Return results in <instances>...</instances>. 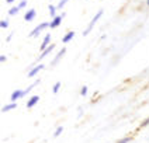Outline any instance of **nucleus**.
<instances>
[{
	"mask_svg": "<svg viewBox=\"0 0 149 143\" xmlns=\"http://www.w3.org/2000/svg\"><path fill=\"white\" fill-rule=\"evenodd\" d=\"M101 16H103V10H100L99 13H97L96 16L93 17V20L90 21V24H89V27H87V30H84V31H83V37H86L87 34L90 32V31H91V28H93V25H94L96 23H97V20H99V18H100Z\"/></svg>",
	"mask_w": 149,
	"mask_h": 143,
	"instance_id": "1",
	"label": "nucleus"
},
{
	"mask_svg": "<svg viewBox=\"0 0 149 143\" xmlns=\"http://www.w3.org/2000/svg\"><path fill=\"white\" fill-rule=\"evenodd\" d=\"M47 27H49V24H48V23H41V24L38 25V27H35L33 31L30 32V37H33V38L38 37V35H40V32H41L44 28H47Z\"/></svg>",
	"mask_w": 149,
	"mask_h": 143,
	"instance_id": "2",
	"label": "nucleus"
},
{
	"mask_svg": "<svg viewBox=\"0 0 149 143\" xmlns=\"http://www.w3.org/2000/svg\"><path fill=\"white\" fill-rule=\"evenodd\" d=\"M66 16V13H62L61 16H56L55 18H52V21L49 23V27L51 28H56V27H59L61 25V23H62V18Z\"/></svg>",
	"mask_w": 149,
	"mask_h": 143,
	"instance_id": "3",
	"label": "nucleus"
},
{
	"mask_svg": "<svg viewBox=\"0 0 149 143\" xmlns=\"http://www.w3.org/2000/svg\"><path fill=\"white\" fill-rule=\"evenodd\" d=\"M25 95V93H24V90H14V91L11 93V97H10V100H11V102H16L17 100H20L21 97H24Z\"/></svg>",
	"mask_w": 149,
	"mask_h": 143,
	"instance_id": "4",
	"label": "nucleus"
},
{
	"mask_svg": "<svg viewBox=\"0 0 149 143\" xmlns=\"http://www.w3.org/2000/svg\"><path fill=\"white\" fill-rule=\"evenodd\" d=\"M35 16H37V11L34 8H30V10H27V13L24 14V20L25 21H33L35 18Z\"/></svg>",
	"mask_w": 149,
	"mask_h": 143,
	"instance_id": "5",
	"label": "nucleus"
},
{
	"mask_svg": "<svg viewBox=\"0 0 149 143\" xmlns=\"http://www.w3.org/2000/svg\"><path fill=\"white\" fill-rule=\"evenodd\" d=\"M49 41H51V34H47L45 38H44V41H42V44H41V52H44V50L49 46Z\"/></svg>",
	"mask_w": 149,
	"mask_h": 143,
	"instance_id": "6",
	"label": "nucleus"
},
{
	"mask_svg": "<svg viewBox=\"0 0 149 143\" xmlns=\"http://www.w3.org/2000/svg\"><path fill=\"white\" fill-rule=\"evenodd\" d=\"M38 101H40V95H33L30 100L27 101V108H33Z\"/></svg>",
	"mask_w": 149,
	"mask_h": 143,
	"instance_id": "7",
	"label": "nucleus"
},
{
	"mask_svg": "<svg viewBox=\"0 0 149 143\" xmlns=\"http://www.w3.org/2000/svg\"><path fill=\"white\" fill-rule=\"evenodd\" d=\"M54 48H55V45H54V44H52V45H49V46H48L47 49L44 50V52H41V55H40V58H38V60H41V59H44L45 56H47V55H49L51 52L54 50Z\"/></svg>",
	"mask_w": 149,
	"mask_h": 143,
	"instance_id": "8",
	"label": "nucleus"
},
{
	"mask_svg": "<svg viewBox=\"0 0 149 143\" xmlns=\"http://www.w3.org/2000/svg\"><path fill=\"white\" fill-rule=\"evenodd\" d=\"M42 69H44V65H41V63H40L38 66H35L34 69H31V70L28 72V77H34V76L37 75L40 70H42Z\"/></svg>",
	"mask_w": 149,
	"mask_h": 143,
	"instance_id": "9",
	"label": "nucleus"
},
{
	"mask_svg": "<svg viewBox=\"0 0 149 143\" xmlns=\"http://www.w3.org/2000/svg\"><path fill=\"white\" fill-rule=\"evenodd\" d=\"M73 37H74V31H69V32L62 38V42H63V44H66V42H69L70 39H73Z\"/></svg>",
	"mask_w": 149,
	"mask_h": 143,
	"instance_id": "10",
	"label": "nucleus"
},
{
	"mask_svg": "<svg viewBox=\"0 0 149 143\" xmlns=\"http://www.w3.org/2000/svg\"><path fill=\"white\" fill-rule=\"evenodd\" d=\"M17 107L16 102H10V104H7V105H4L3 108H1V112H8L10 109H14Z\"/></svg>",
	"mask_w": 149,
	"mask_h": 143,
	"instance_id": "11",
	"label": "nucleus"
},
{
	"mask_svg": "<svg viewBox=\"0 0 149 143\" xmlns=\"http://www.w3.org/2000/svg\"><path fill=\"white\" fill-rule=\"evenodd\" d=\"M65 52H66V48H62V49L59 50V53L58 55H56V58L54 59V62H52V65H56V63H58V60L61 58H62V56H63V55H65Z\"/></svg>",
	"mask_w": 149,
	"mask_h": 143,
	"instance_id": "12",
	"label": "nucleus"
},
{
	"mask_svg": "<svg viewBox=\"0 0 149 143\" xmlns=\"http://www.w3.org/2000/svg\"><path fill=\"white\" fill-rule=\"evenodd\" d=\"M48 10H49V14H51V17L52 18H55L56 17V6H52V4H49V7H48Z\"/></svg>",
	"mask_w": 149,
	"mask_h": 143,
	"instance_id": "13",
	"label": "nucleus"
},
{
	"mask_svg": "<svg viewBox=\"0 0 149 143\" xmlns=\"http://www.w3.org/2000/svg\"><path fill=\"white\" fill-rule=\"evenodd\" d=\"M18 11H20V7H18V6H17V7H11L8 10V14H10V16H14V14H17Z\"/></svg>",
	"mask_w": 149,
	"mask_h": 143,
	"instance_id": "14",
	"label": "nucleus"
},
{
	"mask_svg": "<svg viewBox=\"0 0 149 143\" xmlns=\"http://www.w3.org/2000/svg\"><path fill=\"white\" fill-rule=\"evenodd\" d=\"M59 88H61V82H56V83L54 84V87H52V91L56 94V93L59 91Z\"/></svg>",
	"mask_w": 149,
	"mask_h": 143,
	"instance_id": "15",
	"label": "nucleus"
},
{
	"mask_svg": "<svg viewBox=\"0 0 149 143\" xmlns=\"http://www.w3.org/2000/svg\"><path fill=\"white\" fill-rule=\"evenodd\" d=\"M62 132H63V128H62V126H58V128H56V131H55V133H54V136H55V137H58Z\"/></svg>",
	"mask_w": 149,
	"mask_h": 143,
	"instance_id": "16",
	"label": "nucleus"
},
{
	"mask_svg": "<svg viewBox=\"0 0 149 143\" xmlns=\"http://www.w3.org/2000/svg\"><path fill=\"white\" fill-rule=\"evenodd\" d=\"M68 1H69V0H61V1L58 3V6H56V8H58V10H61V8H63V6L66 4Z\"/></svg>",
	"mask_w": 149,
	"mask_h": 143,
	"instance_id": "17",
	"label": "nucleus"
},
{
	"mask_svg": "<svg viewBox=\"0 0 149 143\" xmlns=\"http://www.w3.org/2000/svg\"><path fill=\"white\" fill-rule=\"evenodd\" d=\"M0 27H1L3 30H4V28H7V27H8V21H7V20H1V21H0Z\"/></svg>",
	"mask_w": 149,
	"mask_h": 143,
	"instance_id": "18",
	"label": "nucleus"
},
{
	"mask_svg": "<svg viewBox=\"0 0 149 143\" xmlns=\"http://www.w3.org/2000/svg\"><path fill=\"white\" fill-rule=\"evenodd\" d=\"M80 94H82V95H86V94H87V86H83L82 90H80Z\"/></svg>",
	"mask_w": 149,
	"mask_h": 143,
	"instance_id": "19",
	"label": "nucleus"
},
{
	"mask_svg": "<svg viewBox=\"0 0 149 143\" xmlns=\"http://www.w3.org/2000/svg\"><path fill=\"white\" fill-rule=\"evenodd\" d=\"M25 6H27V0H21V1H20V4H18V7L20 8H24Z\"/></svg>",
	"mask_w": 149,
	"mask_h": 143,
	"instance_id": "20",
	"label": "nucleus"
},
{
	"mask_svg": "<svg viewBox=\"0 0 149 143\" xmlns=\"http://www.w3.org/2000/svg\"><path fill=\"white\" fill-rule=\"evenodd\" d=\"M128 142H130V137H123L121 140H118L117 143H128Z\"/></svg>",
	"mask_w": 149,
	"mask_h": 143,
	"instance_id": "21",
	"label": "nucleus"
},
{
	"mask_svg": "<svg viewBox=\"0 0 149 143\" xmlns=\"http://www.w3.org/2000/svg\"><path fill=\"white\" fill-rule=\"evenodd\" d=\"M6 60H7V58H6L4 55H1V56H0V62H1V63H4Z\"/></svg>",
	"mask_w": 149,
	"mask_h": 143,
	"instance_id": "22",
	"label": "nucleus"
},
{
	"mask_svg": "<svg viewBox=\"0 0 149 143\" xmlns=\"http://www.w3.org/2000/svg\"><path fill=\"white\" fill-rule=\"evenodd\" d=\"M6 1H7V3H14L16 0H6Z\"/></svg>",
	"mask_w": 149,
	"mask_h": 143,
	"instance_id": "23",
	"label": "nucleus"
},
{
	"mask_svg": "<svg viewBox=\"0 0 149 143\" xmlns=\"http://www.w3.org/2000/svg\"><path fill=\"white\" fill-rule=\"evenodd\" d=\"M146 3H148V6H149V0H146Z\"/></svg>",
	"mask_w": 149,
	"mask_h": 143,
	"instance_id": "24",
	"label": "nucleus"
}]
</instances>
